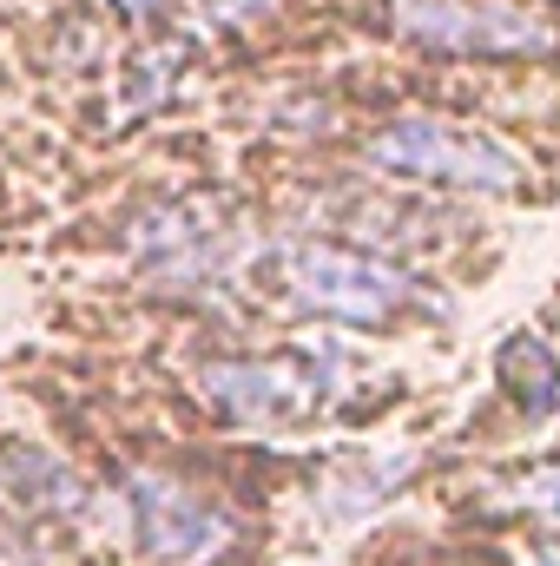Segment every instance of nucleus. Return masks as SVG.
Returning <instances> with one entry per match:
<instances>
[{
    "label": "nucleus",
    "instance_id": "nucleus-7",
    "mask_svg": "<svg viewBox=\"0 0 560 566\" xmlns=\"http://www.w3.org/2000/svg\"><path fill=\"white\" fill-rule=\"evenodd\" d=\"M403 33L448 53H535L548 27L501 0H403Z\"/></svg>",
    "mask_w": 560,
    "mask_h": 566
},
{
    "label": "nucleus",
    "instance_id": "nucleus-6",
    "mask_svg": "<svg viewBox=\"0 0 560 566\" xmlns=\"http://www.w3.org/2000/svg\"><path fill=\"white\" fill-rule=\"evenodd\" d=\"M225 244H231V231H225L218 205H205V198H165L126 224V251H133L139 277L158 290H191V283L218 277Z\"/></svg>",
    "mask_w": 560,
    "mask_h": 566
},
{
    "label": "nucleus",
    "instance_id": "nucleus-5",
    "mask_svg": "<svg viewBox=\"0 0 560 566\" xmlns=\"http://www.w3.org/2000/svg\"><path fill=\"white\" fill-rule=\"evenodd\" d=\"M330 369H336V349H323V363L317 356H218L198 369V402L225 428L278 434L317 416Z\"/></svg>",
    "mask_w": 560,
    "mask_h": 566
},
{
    "label": "nucleus",
    "instance_id": "nucleus-3",
    "mask_svg": "<svg viewBox=\"0 0 560 566\" xmlns=\"http://www.w3.org/2000/svg\"><path fill=\"white\" fill-rule=\"evenodd\" d=\"M283 296L323 323H343V329H390L396 316L416 310V277L396 271L390 258H370L356 244H330V238H303V244H283Z\"/></svg>",
    "mask_w": 560,
    "mask_h": 566
},
{
    "label": "nucleus",
    "instance_id": "nucleus-2",
    "mask_svg": "<svg viewBox=\"0 0 560 566\" xmlns=\"http://www.w3.org/2000/svg\"><path fill=\"white\" fill-rule=\"evenodd\" d=\"M0 514L27 521L33 534L60 541L66 554H93L100 534L120 521V494L100 488L73 454L46 441H0Z\"/></svg>",
    "mask_w": 560,
    "mask_h": 566
},
{
    "label": "nucleus",
    "instance_id": "nucleus-10",
    "mask_svg": "<svg viewBox=\"0 0 560 566\" xmlns=\"http://www.w3.org/2000/svg\"><path fill=\"white\" fill-rule=\"evenodd\" d=\"M535 566H560V541H548V547L535 554Z\"/></svg>",
    "mask_w": 560,
    "mask_h": 566
},
{
    "label": "nucleus",
    "instance_id": "nucleus-4",
    "mask_svg": "<svg viewBox=\"0 0 560 566\" xmlns=\"http://www.w3.org/2000/svg\"><path fill=\"white\" fill-rule=\"evenodd\" d=\"M363 165L409 178V185H462V191H521V178H528V165L501 139L455 126V119H428V113L390 119L363 145Z\"/></svg>",
    "mask_w": 560,
    "mask_h": 566
},
{
    "label": "nucleus",
    "instance_id": "nucleus-8",
    "mask_svg": "<svg viewBox=\"0 0 560 566\" xmlns=\"http://www.w3.org/2000/svg\"><path fill=\"white\" fill-rule=\"evenodd\" d=\"M495 376H501V389H508L535 422L560 409V356L535 336V329H521V336H508V343H501Z\"/></svg>",
    "mask_w": 560,
    "mask_h": 566
},
{
    "label": "nucleus",
    "instance_id": "nucleus-9",
    "mask_svg": "<svg viewBox=\"0 0 560 566\" xmlns=\"http://www.w3.org/2000/svg\"><path fill=\"white\" fill-rule=\"evenodd\" d=\"M515 507L535 514V521H548V527H560V468H541V474L515 481Z\"/></svg>",
    "mask_w": 560,
    "mask_h": 566
},
{
    "label": "nucleus",
    "instance_id": "nucleus-11",
    "mask_svg": "<svg viewBox=\"0 0 560 566\" xmlns=\"http://www.w3.org/2000/svg\"><path fill=\"white\" fill-rule=\"evenodd\" d=\"M120 7H126V13H145V7H158V0H120Z\"/></svg>",
    "mask_w": 560,
    "mask_h": 566
},
{
    "label": "nucleus",
    "instance_id": "nucleus-1",
    "mask_svg": "<svg viewBox=\"0 0 560 566\" xmlns=\"http://www.w3.org/2000/svg\"><path fill=\"white\" fill-rule=\"evenodd\" d=\"M120 534L139 566H225L245 547V514L158 461H139L120 474Z\"/></svg>",
    "mask_w": 560,
    "mask_h": 566
}]
</instances>
